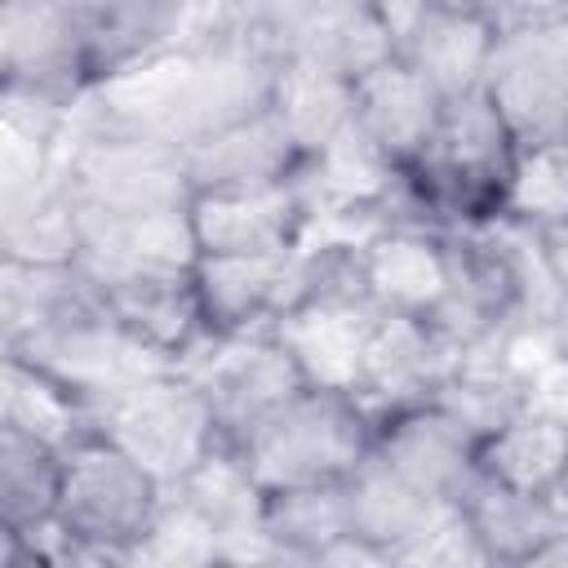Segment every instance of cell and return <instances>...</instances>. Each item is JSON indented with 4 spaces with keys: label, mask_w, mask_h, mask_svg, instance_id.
Here are the masks:
<instances>
[{
    "label": "cell",
    "mask_w": 568,
    "mask_h": 568,
    "mask_svg": "<svg viewBox=\"0 0 568 568\" xmlns=\"http://www.w3.org/2000/svg\"><path fill=\"white\" fill-rule=\"evenodd\" d=\"M493 22L484 93L515 146L568 142V9H493Z\"/></svg>",
    "instance_id": "cell-5"
},
{
    "label": "cell",
    "mask_w": 568,
    "mask_h": 568,
    "mask_svg": "<svg viewBox=\"0 0 568 568\" xmlns=\"http://www.w3.org/2000/svg\"><path fill=\"white\" fill-rule=\"evenodd\" d=\"M346 515H351V541H364L382 555H399L413 546L426 528H435L453 506L435 501L417 484H408L399 470H390L377 453H368L346 475Z\"/></svg>",
    "instance_id": "cell-20"
},
{
    "label": "cell",
    "mask_w": 568,
    "mask_h": 568,
    "mask_svg": "<svg viewBox=\"0 0 568 568\" xmlns=\"http://www.w3.org/2000/svg\"><path fill=\"white\" fill-rule=\"evenodd\" d=\"M373 453L444 506H457L479 479V439L435 399L382 417L373 430Z\"/></svg>",
    "instance_id": "cell-11"
},
{
    "label": "cell",
    "mask_w": 568,
    "mask_h": 568,
    "mask_svg": "<svg viewBox=\"0 0 568 568\" xmlns=\"http://www.w3.org/2000/svg\"><path fill=\"white\" fill-rule=\"evenodd\" d=\"M271 111L280 115L284 133L293 138V146L302 151V164H306L355 129V84L315 62L288 58L275 75Z\"/></svg>",
    "instance_id": "cell-22"
},
{
    "label": "cell",
    "mask_w": 568,
    "mask_h": 568,
    "mask_svg": "<svg viewBox=\"0 0 568 568\" xmlns=\"http://www.w3.org/2000/svg\"><path fill=\"white\" fill-rule=\"evenodd\" d=\"M395 27V58L426 75L444 98L484 89L488 62L497 53V22L488 4L430 0L413 9H386Z\"/></svg>",
    "instance_id": "cell-9"
},
{
    "label": "cell",
    "mask_w": 568,
    "mask_h": 568,
    "mask_svg": "<svg viewBox=\"0 0 568 568\" xmlns=\"http://www.w3.org/2000/svg\"><path fill=\"white\" fill-rule=\"evenodd\" d=\"M204 351L209 355L182 364V373L204 390L222 448H240L266 417H275L293 395L311 386L302 364L275 333L209 337Z\"/></svg>",
    "instance_id": "cell-7"
},
{
    "label": "cell",
    "mask_w": 568,
    "mask_h": 568,
    "mask_svg": "<svg viewBox=\"0 0 568 568\" xmlns=\"http://www.w3.org/2000/svg\"><path fill=\"white\" fill-rule=\"evenodd\" d=\"M359 275L377 311L430 320L448 297V231L390 222L359 244Z\"/></svg>",
    "instance_id": "cell-14"
},
{
    "label": "cell",
    "mask_w": 568,
    "mask_h": 568,
    "mask_svg": "<svg viewBox=\"0 0 568 568\" xmlns=\"http://www.w3.org/2000/svg\"><path fill=\"white\" fill-rule=\"evenodd\" d=\"M293 253H280V257L200 253L191 280H195L209 337L271 333L293 297Z\"/></svg>",
    "instance_id": "cell-15"
},
{
    "label": "cell",
    "mask_w": 568,
    "mask_h": 568,
    "mask_svg": "<svg viewBox=\"0 0 568 568\" xmlns=\"http://www.w3.org/2000/svg\"><path fill=\"white\" fill-rule=\"evenodd\" d=\"M0 71L9 93L44 98L53 106L75 111L93 93L75 27V4H4Z\"/></svg>",
    "instance_id": "cell-8"
},
{
    "label": "cell",
    "mask_w": 568,
    "mask_h": 568,
    "mask_svg": "<svg viewBox=\"0 0 568 568\" xmlns=\"http://www.w3.org/2000/svg\"><path fill=\"white\" fill-rule=\"evenodd\" d=\"M444 102L448 98L426 75H417L408 62L390 58L355 84V129L373 142V151L382 160H390L404 173L430 146Z\"/></svg>",
    "instance_id": "cell-17"
},
{
    "label": "cell",
    "mask_w": 568,
    "mask_h": 568,
    "mask_svg": "<svg viewBox=\"0 0 568 568\" xmlns=\"http://www.w3.org/2000/svg\"><path fill=\"white\" fill-rule=\"evenodd\" d=\"M93 430L146 466L169 493L222 448L204 390L182 368H151L93 404Z\"/></svg>",
    "instance_id": "cell-3"
},
{
    "label": "cell",
    "mask_w": 568,
    "mask_h": 568,
    "mask_svg": "<svg viewBox=\"0 0 568 568\" xmlns=\"http://www.w3.org/2000/svg\"><path fill=\"white\" fill-rule=\"evenodd\" d=\"M4 235V262H31V266H62L80 257V213L62 186V178H44L18 191H4L0 213Z\"/></svg>",
    "instance_id": "cell-23"
},
{
    "label": "cell",
    "mask_w": 568,
    "mask_h": 568,
    "mask_svg": "<svg viewBox=\"0 0 568 568\" xmlns=\"http://www.w3.org/2000/svg\"><path fill=\"white\" fill-rule=\"evenodd\" d=\"M390 564L395 568H501L493 559V550L475 537V528L457 510H448L413 546H404L399 555H390Z\"/></svg>",
    "instance_id": "cell-30"
},
{
    "label": "cell",
    "mask_w": 568,
    "mask_h": 568,
    "mask_svg": "<svg viewBox=\"0 0 568 568\" xmlns=\"http://www.w3.org/2000/svg\"><path fill=\"white\" fill-rule=\"evenodd\" d=\"M306 222H311V209L297 182L262 186V191L191 195V231L200 253L280 257L302 244Z\"/></svg>",
    "instance_id": "cell-12"
},
{
    "label": "cell",
    "mask_w": 568,
    "mask_h": 568,
    "mask_svg": "<svg viewBox=\"0 0 568 568\" xmlns=\"http://www.w3.org/2000/svg\"><path fill=\"white\" fill-rule=\"evenodd\" d=\"M191 271H138L98 284L115 328L160 368H182L209 342Z\"/></svg>",
    "instance_id": "cell-10"
},
{
    "label": "cell",
    "mask_w": 568,
    "mask_h": 568,
    "mask_svg": "<svg viewBox=\"0 0 568 568\" xmlns=\"http://www.w3.org/2000/svg\"><path fill=\"white\" fill-rule=\"evenodd\" d=\"M0 426L27 430L67 453L71 444L93 435V408L62 382L44 377L40 368L22 359H4V422Z\"/></svg>",
    "instance_id": "cell-26"
},
{
    "label": "cell",
    "mask_w": 568,
    "mask_h": 568,
    "mask_svg": "<svg viewBox=\"0 0 568 568\" xmlns=\"http://www.w3.org/2000/svg\"><path fill=\"white\" fill-rule=\"evenodd\" d=\"M89 84L102 89L115 75L182 44L186 9L173 4H75Z\"/></svg>",
    "instance_id": "cell-19"
},
{
    "label": "cell",
    "mask_w": 568,
    "mask_h": 568,
    "mask_svg": "<svg viewBox=\"0 0 568 568\" xmlns=\"http://www.w3.org/2000/svg\"><path fill=\"white\" fill-rule=\"evenodd\" d=\"M515 138L501 124L484 89L444 102L430 146L399 173L390 204H408L417 226L466 231L488 226L506 213V191L515 173Z\"/></svg>",
    "instance_id": "cell-1"
},
{
    "label": "cell",
    "mask_w": 568,
    "mask_h": 568,
    "mask_svg": "<svg viewBox=\"0 0 568 568\" xmlns=\"http://www.w3.org/2000/svg\"><path fill=\"white\" fill-rule=\"evenodd\" d=\"M373 417L346 390L306 386L231 453L266 493L342 484L373 453Z\"/></svg>",
    "instance_id": "cell-2"
},
{
    "label": "cell",
    "mask_w": 568,
    "mask_h": 568,
    "mask_svg": "<svg viewBox=\"0 0 568 568\" xmlns=\"http://www.w3.org/2000/svg\"><path fill=\"white\" fill-rule=\"evenodd\" d=\"M479 475L515 493H555L568 484V417L555 408H524L479 444Z\"/></svg>",
    "instance_id": "cell-21"
},
{
    "label": "cell",
    "mask_w": 568,
    "mask_h": 568,
    "mask_svg": "<svg viewBox=\"0 0 568 568\" xmlns=\"http://www.w3.org/2000/svg\"><path fill=\"white\" fill-rule=\"evenodd\" d=\"M173 497L200 515L231 564H257L266 555V488L231 448H217L209 462H200L173 488Z\"/></svg>",
    "instance_id": "cell-18"
},
{
    "label": "cell",
    "mask_w": 568,
    "mask_h": 568,
    "mask_svg": "<svg viewBox=\"0 0 568 568\" xmlns=\"http://www.w3.org/2000/svg\"><path fill=\"white\" fill-rule=\"evenodd\" d=\"M164 497L169 488L146 466L93 430L62 453V497L53 528L80 555L115 559L151 528Z\"/></svg>",
    "instance_id": "cell-6"
},
{
    "label": "cell",
    "mask_w": 568,
    "mask_h": 568,
    "mask_svg": "<svg viewBox=\"0 0 568 568\" xmlns=\"http://www.w3.org/2000/svg\"><path fill=\"white\" fill-rule=\"evenodd\" d=\"M430 399L444 413H453L479 444L497 435L506 422H515L524 408H532V390L524 373H515L506 359H475V355H462L444 373Z\"/></svg>",
    "instance_id": "cell-25"
},
{
    "label": "cell",
    "mask_w": 568,
    "mask_h": 568,
    "mask_svg": "<svg viewBox=\"0 0 568 568\" xmlns=\"http://www.w3.org/2000/svg\"><path fill=\"white\" fill-rule=\"evenodd\" d=\"M58 497H62V448L0 426V510H4V532L13 537H36L53 528L58 519Z\"/></svg>",
    "instance_id": "cell-24"
},
{
    "label": "cell",
    "mask_w": 568,
    "mask_h": 568,
    "mask_svg": "<svg viewBox=\"0 0 568 568\" xmlns=\"http://www.w3.org/2000/svg\"><path fill=\"white\" fill-rule=\"evenodd\" d=\"M111 564L115 568H231L222 541L173 493L164 497L151 528L129 550H120Z\"/></svg>",
    "instance_id": "cell-28"
},
{
    "label": "cell",
    "mask_w": 568,
    "mask_h": 568,
    "mask_svg": "<svg viewBox=\"0 0 568 568\" xmlns=\"http://www.w3.org/2000/svg\"><path fill=\"white\" fill-rule=\"evenodd\" d=\"M501 217L524 226V231L568 222V142L524 146L515 155V173H510Z\"/></svg>",
    "instance_id": "cell-29"
},
{
    "label": "cell",
    "mask_w": 568,
    "mask_h": 568,
    "mask_svg": "<svg viewBox=\"0 0 568 568\" xmlns=\"http://www.w3.org/2000/svg\"><path fill=\"white\" fill-rule=\"evenodd\" d=\"M58 178L80 217H146L191 204L182 151L80 120L58 151Z\"/></svg>",
    "instance_id": "cell-4"
},
{
    "label": "cell",
    "mask_w": 568,
    "mask_h": 568,
    "mask_svg": "<svg viewBox=\"0 0 568 568\" xmlns=\"http://www.w3.org/2000/svg\"><path fill=\"white\" fill-rule=\"evenodd\" d=\"M191 195L213 191H262V186H288L302 173V151L284 133L280 115L266 106L248 120H235L226 129H213L182 146Z\"/></svg>",
    "instance_id": "cell-13"
},
{
    "label": "cell",
    "mask_w": 568,
    "mask_h": 568,
    "mask_svg": "<svg viewBox=\"0 0 568 568\" xmlns=\"http://www.w3.org/2000/svg\"><path fill=\"white\" fill-rule=\"evenodd\" d=\"M528 240H532V253H537V266H541L546 284L555 288L559 306L568 311V222L532 226V231H528Z\"/></svg>",
    "instance_id": "cell-31"
},
{
    "label": "cell",
    "mask_w": 568,
    "mask_h": 568,
    "mask_svg": "<svg viewBox=\"0 0 568 568\" xmlns=\"http://www.w3.org/2000/svg\"><path fill=\"white\" fill-rule=\"evenodd\" d=\"M519 568H568V537L550 541L541 555H532V559H528V564H519Z\"/></svg>",
    "instance_id": "cell-32"
},
{
    "label": "cell",
    "mask_w": 568,
    "mask_h": 568,
    "mask_svg": "<svg viewBox=\"0 0 568 568\" xmlns=\"http://www.w3.org/2000/svg\"><path fill=\"white\" fill-rule=\"evenodd\" d=\"M342 484L266 493V519H262L266 524V550L311 559V555H324L337 541H346L351 515H346V488Z\"/></svg>",
    "instance_id": "cell-27"
},
{
    "label": "cell",
    "mask_w": 568,
    "mask_h": 568,
    "mask_svg": "<svg viewBox=\"0 0 568 568\" xmlns=\"http://www.w3.org/2000/svg\"><path fill=\"white\" fill-rule=\"evenodd\" d=\"M315 62L351 84L395 58L386 4H284V62Z\"/></svg>",
    "instance_id": "cell-16"
},
{
    "label": "cell",
    "mask_w": 568,
    "mask_h": 568,
    "mask_svg": "<svg viewBox=\"0 0 568 568\" xmlns=\"http://www.w3.org/2000/svg\"><path fill=\"white\" fill-rule=\"evenodd\" d=\"M231 568H257V564H231Z\"/></svg>",
    "instance_id": "cell-33"
}]
</instances>
